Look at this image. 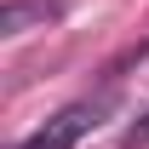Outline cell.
<instances>
[{
    "label": "cell",
    "instance_id": "7a4b0ae2",
    "mask_svg": "<svg viewBox=\"0 0 149 149\" xmlns=\"http://www.w3.org/2000/svg\"><path fill=\"white\" fill-rule=\"evenodd\" d=\"M46 17V6H6L0 12V35H23V23Z\"/></svg>",
    "mask_w": 149,
    "mask_h": 149
},
{
    "label": "cell",
    "instance_id": "6da1fadb",
    "mask_svg": "<svg viewBox=\"0 0 149 149\" xmlns=\"http://www.w3.org/2000/svg\"><path fill=\"white\" fill-rule=\"evenodd\" d=\"M109 109H115L109 92H103V97H86V103H69V109H57L40 132H29L17 149H74L86 132H97V120H103Z\"/></svg>",
    "mask_w": 149,
    "mask_h": 149
},
{
    "label": "cell",
    "instance_id": "3957f363",
    "mask_svg": "<svg viewBox=\"0 0 149 149\" xmlns=\"http://www.w3.org/2000/svg\"><path fill=\"white\" fill-rule=\"evenodd\" d=\"M120 143H126V149H143V143H149V109H143V120H132V126H126Z\"/></svg>",
    "mask_w": 149,
    "mask_h": 149
}]
</instances>
